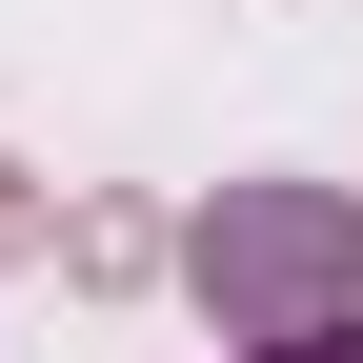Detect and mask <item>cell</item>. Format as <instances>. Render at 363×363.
<instances>
[{
  "instance_id": "6da1fadb",
  "label": "cell",
  "mask_w": 363,
  "mask_h": 363,
  "mask_svg": "<svg viewBox=\"0 0 363 363\" xmlns=\"http://www.w3.org/2000/svg\"><path fill=\"white\" fill-rule=\"evenodd\" d=\"M182 283H202V323H222V343L343 323V303H363V202H343V182H222L202 242H182Z\"/></svg>"
},
{
  "instance_id": "7a4b0ae2",
  "label": "cell",
  "mask_w": 363,
  "mask_h": 363,
  "mask_svg": "<svg viewBox=\"0 0 363 363\" xmlns=\"http://www.w3.org/2000/svg\"><path fill=\"white\" fill-rule=\"evenodd\" d=\"M40 242H61V202H40V182L0 162V262H40Z\"/></svg>"
},
{
  "instance_id": "3957f363",
  "label": "cell",
  "mask_w": 363,
  "mask_h": 363,
  "mask_svg": "<svg viewBox=\"0 0 363 363\" xmlns=\"http://www.w3.org/2000/svg\"><path fill=\"white\" fill-rule=\"evenodd\" d=\"M242 363H363V303H343V323H283V343H242Z\"/></svg>"
}]
</instances>
